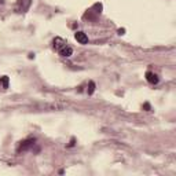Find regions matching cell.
Instances as JSON below:
<instances>
[{
  "label": "cell",
  "instance_id": "1",
  "mask_svg": "<svg viewBox=\"0 0 176 176\" xmlns=\"http://www.w3.org/2000/svg\"><path fill=\"white\" fill-rule=\"evenodd\" d=\"M52 45H54V48L58 51V54L62 55V57L68 58L73 54V48L70 47V45H68V43L63 39H61V37H55L54 42H52Z\"/></svg>",
  "mask_w": 176,
  "mask_h": 176
},
{
  "label": "cell",
  "instance_id": "2",
  "mask_svg": "<svg viewBox=\"0 0 176 176\" xmlns=\"http://www.w3.org/2000/svg\"><path fill=\"white\" fill-rule=\"evenodd\" d=\"M36 144V139L35 138H29V139H25V140H22L21 143H19V146H18V153H21V151H26V150H30V149H33V146Z\"/></svg>",
  "mask_w": 176,
  "mask_h": 176
},
{
  "label": "cell",
  "instance_id": "3",
  "mask_svg": "<svg viewBox=\"0 0 176 176\" xmlns=\"http://www.w3.org/2000/svg\"><path fill=\"white\" fill-rule=\"evenodd\" d=\"M30 4H32V0H17L15 3V11L22 14V12H26L29 10Z\"/></svg>",
  "mask_w": 176,
  "mask_h": 176
},
{
  "label": "cell",
  "instance_id": "4",
  "mask_svg": "<svg viewBox=\"0 0 176 176\" xmlns=\"http://www.w3.org/2000/svg\"><path fill=\"white\" fill-rule=\"evenodd\" d=\"M75 39L77 40L80 44H87V43H88V37H87V35L84 32H76Z\"/></svg>",
  "mask_w": 176,
  "mask_h": 176
},
{
  "label": "cell",
  "instance_id": "5",
  "mask_svg": "<svg viewBox=\"0 0 176 176\" xmlns=\"http://www.w3.org/2000/svg\"><path fill=\"white\" fill-rule=\"evenodd\" d=\"M146 80L149 81L150 84H157L158 81H160V78H158V76L155 75V73H153V72H147V73H146Z\"/></svg>",
  "mask_w": 176,
  "mask_h": 176
},
{
  "label": "cell",
  "instance_id": "6",
  "mask_svg": "<svg viewBox=\"0 0 176 176\" xmlns=\"http://www.w3.org/2000/svg\"><path fill=\"white\" fill-rule=\"evenodd\" d=\"M0 87H3V88H8V77H7V76L0 77Z\"/></svg>",
  "mask_w": 176,
  "mask_h": 176
},
{
  "label": "cell",
  "instance_id": "7",
  "mask_svg": "<svg viewBox=\"0 0 176 176\" xmlns=\"http://www.w3.org/2000/svg\"><path fill=\"white\" fill-rule=\"evenodd\" d=\"M94 91H95V83H94V81H90L88 88H87V94H88V95H92Z\"/></svg>",
  "mask_w": 176,
  "mask_h": 176
},
{
  "label": "cell",
  "instance_id": "8",
  "mask_svg": "<svg viewBox=\"0 0 176 176\" xmlns=\"http://www.w3.org/2000/svg\"><path fill=\"white\" fill-rule=\"evenodd\" d=\"M143 109L149 111V110H150V103H144V105H143Z\"/></svg>",
  "mask_w": 176,
  "mask_h": 176
},
{
  "label": "cell",
  "instance_id": "9",
  "mask_svg": "<svg viewBox=\"0 0 176 176\" xmlns=\"http://www.w3.org/2000/svg\"><path fill=\"white\" fill-rule=\"evenodd\" d=\"M124 32H125V30H124V29H120V30H118V33H120V35H124Z\"/></svg>",
  "mask_w": 176,
  "mask_h": 176
}]
</instances>
